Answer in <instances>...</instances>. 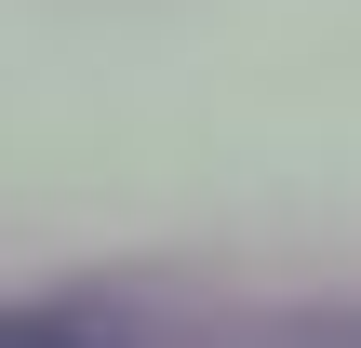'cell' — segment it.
<instances>
[{"label":"cell","instance_id":"6da1fadb","mask_svg":"<svg viewBox=\"0 0 361 348\" xmlns=\"http://www.w3.org/2000/svg\"><path fill=\"white\" fill-rule=\"evenodd\" d=\"M13 348H94V335H67L54 308H27V322H13Z\"/></svg>","mask_w":361,"mask_h":348}]
</instances>
